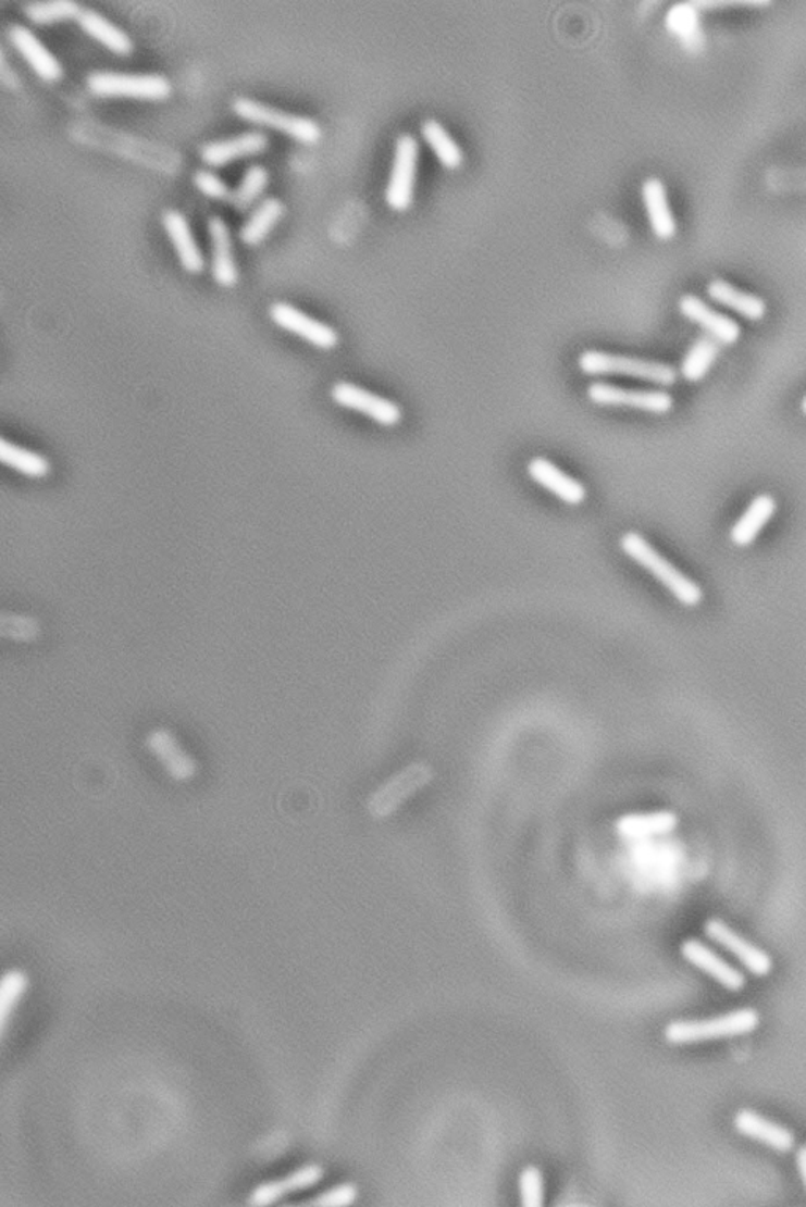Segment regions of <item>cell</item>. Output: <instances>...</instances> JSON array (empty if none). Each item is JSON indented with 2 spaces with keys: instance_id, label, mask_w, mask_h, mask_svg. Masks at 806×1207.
Returning a JSON list of instances; mask_svg holds the SVG:
<instances>
[{
  "instance_id": "obj_6",
  "label": "cell",
  "mask_w": 806,
  "mask_h": 1207,
  "mask_svg": "<svg viewBox=\"0 0 806 1207\" xmlns=\"http://www.w3.org/2000/svg\"><path fill=\"white\" fill-rule=\"evenodd\" d=\"M232 108L241 117L283 129V132L297 137L299 140H305V142H314L322 135V129H320L315 120L305 117V115L292 114V112L262 103V101L252 100V98L237 97L232 103Z\"/></svg>"
},
{
  "instance_id": "obj_23",
  "label": "cell",
  "mask_w": 806,
  "mask_h": 1207,
  "mask_svg": "<svg viewBox=\"0 0 806 1207\" xmlns=\"http://www.w3.org/2000/svg\"><path fill=\"white\" fill-rule=\"evenodd\" d=\"M163 223L169 237H171L175 249H177L183 266L188 271H193V273L203 270L202 251H200L199 245H197L195 235H193L191 227H189L185 214L174 209L165 210L163 213Z\"/></svg>"
},
{
  "instance_id": "obj_28",
  "label": "cell",
  "mask_w": 806,
  "mask_h": 1207,
  "mask_svg": "<svg viewBox=\"0 0 806 1207\" xmlns=\"http://www.w3.org/2000/svg\"><path fill=\"white\" fill-rule=\"evenodd\" d=\"M421 135L424 137L425 142L431 146L439 163L445 165V167L456 169L463 163L462 149H460L459 144L456 142V139L449 135L448 129H446L438 120H424L421 125Z\"/></svg>"
},
{
  "instance_id": "obj_36",
  "label": "cell",
  "mask_w": 806,
  "mask_h": 1207,
  "mask_svg": "<svg viewBox=\"0 0 806 1207\" xmlns=\"http://www.w3.org/2000/svg\"><path fill=\"white\" fill-rule=\"evenodd\" d=\"M668 27L682 37H690L695 35L696 24H698V16H696V9L693 3H684V5H675L671 9L670 15L667 17Z\"/></svg>"
},
{
  "instance_id": "obj_40",
  "label": "cell",
  "mask_w": 806,
  "mask_h": 1207,
  "mask_svg": "<svg viewBox=\"0 0 806 1207\" xmlns=\"http://www.w3.org/2000/svg\"><path fill=\"white\" fill-rule=\"evenodd\" d=\"M802 411H804L806 416V396L804 397V400H802Z\"/></svg>"
},
{
  "instance_id": "obj_22",
  "label": "cell",
  "mask_w": 806,
  "mask_h": 1207,
  "mask_svg": "<svg viewBox=\"0 0 806 1207\" xmlns=\"http://www.w3.org/2000/svg\"><path fill=\"white\" fill-rule=\"evenodd\" d=\"M707 295L712 301L737 312L739 315L744 316L749 322H758L767 312V304L764 299L741 290V288L734 287V285L723 279L710 281L707 285Z\"/></svg>"
},
{
  "instance_id": "obj_32",
  "label": "cell",
  "mask_w": 806,
  "mask_h": 1207,
  "mask_svg": "<svg viewBox=\"0 0 806 1207\" xmlns=\"http://www.w3.org/2000/svg\"><path fill=\"white\" fill-rule=\"evenodd\" d=\"M266 182H269V171L262 164L249 165L237 189L232 192L231 202L234 203L235 209H248L265 188Z\"/></svg>"
},
{
  "instance_id": "obj_37",
  "label": "cell",
  "mask_w": 806,
  "mask_h": 1207,
  "mask_svg": "<svg viewBox=\"0 0 806 1207\" xmlns=\"http://www.w3.org/2000/svg\"><path fill=\"white\" fill-rule=\"evenodd\" d=\"M193 178H195L197 188L206 192L207 196L216 197V199H231L232 192H234L220 175L214 174L209 169H197Z\"/></svg>"
},
{
  "instance_id": "obj_9",
  "label": "cell",
  "mask_w": 806,
  "mask_h": 1207,
  "mask_svg": "<svg viewBox=\"0 0 806 1207\" xmlns=\"http://www.w3.org/2000/svg\"><path fill=\"white\" fill-rule=\"evenodd\" d=\"M431 777V769L424 763L407 767L371 795L368 801L369 812L376 819L386 818L414 792L424 787Z\"/></svg>"
},
{
  "instance_id": "obj_15",
  "label": "cell",
  "mask_w": 806,
  "mask_h": 1207,
  "mask_svg": "<svg viewBox=\"0 0 806 1207\" xmlns=\"http://www.w3.org/2000/svg\"><path fill=\"white\" fill-rule=\"evenodd\" d=\"M681 955L693 967L714 978L727 991L741 992L747 983L741 971L731 967L727 960L721 959L699 940H685L681 945Z\"/></svg>"
},
{
  "instance_id": "obj_3",
  "label": "cell",
  "mask_w": 806,
  "mask_h": 1207,
  "mask_svg": "<svg viewBox=\"0 0 806 1207\" xmlns=\"http://www.w3.org/2000/svg\"><path fill=\"white\" fill-rule=\"evenodd\" d=\"M759 1026V1013L752 1008L737 1009L706 1020H675L665 1029V1040L672 1045L703 1043L753 1033Z\"/></svg>"
},
{
  "instance_id": "obj_24",
  "label": "cell",
  "mask_w": 806,
  "mask_h": 1207,
  "mask_svg": "<svg viewBox=\"0 0 806 1207\" xmlns=\"http://www.w3.org/2000/svg\"><path fill=\"white\" fill-rule=\"evenodd\" d=\"M777 510V502L772 496L759 495L753 499L748 509L742 513L737 523L732 526L731 540L737 547H748L761 533L762 527L772 519Z\"/></svg>"
},
{
  "instance_id": "obj_16",
  "label": "cell",
  "mask_w": 806,
  "mask_h": 1207,
  "mask_svg": "<svg viewBox=\"0 0 806 1207\" xmlns=\"http://www.w3.org/2000/svg\"><path fill=\"white\" fill-rule=\"evenodd\" d=\"M528 474L545 490L553 493L556 498L569 506H580L586 499V488L582 482L568 476L550 460L536 457L528 464Z\"/></svg>"
},
{
  "instance_id": "obj_18",
  "label": "cell",
  "mask_w": 806,
  "mask_h": 1207,
  "mask_svg": "<svg viewBox=\"0 0 806 1207\" xmlns=\"http://www.w3.org/2000/svg\"><path fill=\"white\" fill-rule=\"evenodd\" d=\"M211 238V271L214 279L224 287L237 284L238 270L232 251L231 228L223 217L211 214L209 217Z\"/></svg>"
},
{
  "instance_id": "obj_1",
  "label": "cell",
  "mask_w": 806,
  "mask_h": 1207,
  "mask_svg": "<svg viewBox=\"0 0 806 1207\" xmlns=\"http://www.w3.org/2000/svg\"><path fill=\"white\" fill-rule=\"evenodd\" d=\"M619 547L632 561L647 570L658 583L664 584L684 607H698L702 604L704 597L702 587L665 559L642 534L635 531L625 533L619 540Z\"/></svg>"
},
{
  "instance_id": "obj_38",
  "label": "cell",
  "mask_w": 806,
  "mask_h": 1207,
  "mask_svg": "<svg viewBox=\"0 0 806 1207\" xmlns=\"http://www.w3.org/2000/svg\"><path fill=\"white\" fill-rule=\"evenodd\" d=\"M3 632L10 638L17 639V642H29L37 635L34 622L26 621V619H12L3 626Z\"/></svg>"
},
{
  "instance_id": "obj_11",
  "label": "cell",
  "mask_w": 806,
  "mask_h": 1207,
  "mask_svg": "<svg viewBox=\"0 0 806 1207\" xmlns=\"http://www.w3.org/2000/svg\"><path fill=\"white\" fill-rule=\"evenodd\" d=\"M704 934L707 938L720 945L721 948L737 957L742 966L755 976H767L772 971L773 963L770 956L759 949L758 946L749 943L748 940L741 937L737 932L732 931L724 921L710 918L704 924Z\"/></svg>"
},
{
  "instance_id": "obj_30",
  "label": "cell",
  "mask_w": 806,
  "mask_h": 1207,
  "mask_svg": "<svg viewBox=\"0 0 806 1207\" xmlns=\"http://www.w3.org/2000/svg\"><path fill=\"white\" fill-rule=\"evenodd\" d=\"M283 202L277 197H265L239 228V237L249 245L260 241L283 214Z\"/></svg>"
},
{
  "instance_id": "obj_19",
  "label": "cell",
  "mask_w": 806,
  "mask_h": 1207,
  "mask_svg": "<svg viewBox=\"0 0 806 1207\" xmlns=\"http://www.w3.org/2000/svg\"><path fill=\"white\" fill-rule=\"evenodd\" d=\"M10 40L20 49L21 54L34 66L35 72L45 79H55L62 75L63 69L55 55L49 51L40 38L23 24H12L9 29Z\"/></svg>"
},
{
  "instance_id": "obj_4",
  "label": "cell",
  "mask_w": 806,
  "mask_h": 1207,
  "mask_svg": "<svg viewBox=\"0 0 806 1207\" xmlns=\"http://www.w3.org/2000/svg\"><path fill=\"white\" fill-rule=\"evenodd\" d=\"M419 140L410 133H402L396 140L393 169L386 186V203L393 210L404 211L413 202L417 182Z\"/></svg>"
},
{
  "instance_id": "obj_34",
  "label": "cell",
  "mask_w": 806,
  "mask_h": 1207,
  "mask_svg": "<svg viewBox=\"0 0 806 1207\" xmlns=\"http://www.w3.org/2000/svg\"><path fill=\"white\" fill-rule=\"evenodd\" d=\"M520 1205L523 1207L544 1206V1177L534 1165L524 1168L519 1178Z\"/></svg>"
},
{
  "instance_id": "obj_39",
  "label": "cell",
  "mask_w": 806,
  "mask_h": 1207,
  "mask_svg": "<svg viewBox=\"0 0 806 1207\" xmlns=\"http://www.w3.org/2000/svg\"><path fill=\"white\" fill-rule=\"evenodd\" d=\"M795 1164H797L798 1173H801L802 1181L806 1189V1145L795 1150Z\"/></svg>"
},
{
  "instance_id": "obj_27",
  "label": "cell",
  "mask_w": 806,
  "mask_h": 1207,
  "mask_svg": "<svg viewBox=\"0 0 806 1207\" xmlns=\"http://www.w3.org/2000/svg\"><path fill=\"white\" fill-rule=\"evenodd\" d=\"M77 21H79L80 27H83L84 30L89 32L97 40L114 49V51H132L133 41L129 35L126 34L125 30L120 29L119 26H115L108 17L98 13L97 10L83 9V12L77 16Z\"/></svg>"
},
{
  "instance_id": "obj_5",
  "label": "cell",
  "mask_w": 806,
  "mask_h": 1207,
  "mask_svg": "<svg viewBox=\"0 0 806 1207\" xmlns=\"http://www.w3.org/2000/svg\"><path fill=\"white\" fill-rule=\"evenodd\" d=\"M87 86L98 95H133V97L163 98L171 91L168 77L158 73H125L112 70H94L87 75Z\"/></svg>"
},
{
  "instance_id": "obj_31",
  "label": "cell",
  "mask_w": 806,
  "mask_h": 1207,
  "mask_svg": "<svg viewBox=\"0 0 806 1207\" xmlns=\"http://www.w3.org/2000/svg\"><path fill=\"white\" fill-rule=\"evenodd\" d=\"M27 987H29V978L24 971L10 970L3 974L2 983H0V1030H2V1036H5L10 1019H12L17 1005L26 994Z\"/></svg>"
},
{
  "instance_id": "obj_26",
  "label": "cell",
  "mask_w": 806,
  "mask_h": 1207,
  "mask_svg": "<svg viewBox=\"0 0 806 1207\" xmlns=\"http://www.w3.org/2000/svg\"><path fill=\"white\" fill-rule=\"evenodd\" d=\"M0 460L5 466L12 468L23 476L30 478H45L51 473V463L41 453L2 439L0 441Z\"/></svg>"
},
{
  "instance_id": "obj_21",
  "label": "cell",
  "mask_w": 806,
  "mask_h": 1207,
  "mask_svg": "<svg viewBox=\"0 0 806 1207\" xmlns=\"http://www.w3.org/2000/svg\"><path fill=\"white\" fill-rule=\"evenodd\" d=\"M642 195L650 228H653L656 237L660 239L674 237L675 232H678V224H675L674 216H672L664 182L657 177L644 179Z\"/></svg>"
},
{
  "instance_id": "obj_33",
  "label": "cell",
  "mask_w": 806,
  "mask_h": 1207,
  "mask_svg": "<svg viewBox=\"0 0 806 1207\" xmlns=\"http://www.w3.org/2000/svg\"><path fill=\"white\" fill-rule=\"evenodd\" d=\"M24 12L37 23H49L62 17H77L83 12V7L75 0H46V2L27 3Z\"/></svg>"
},
{
  "instance_id": "obj_29",
  "label": "cell",
  "mask_w": 806,
  "mask_h": 1207,
  "mask_svg": "<svg viewBox=\"0 0 806 1207\" xmlns=\"http://www.w3.org/2000/svg\"><path fill=\"white\" fill-rule=\"evenodd\" d=\"M720 354V344L710 336H702L689 348L682 359L681 375L690 383L702 382Z\"/></svg>"
},
{
  "instance_id": "obj_10",
  "label": "cell",
  "mask_w": 806,
  "mask_h": 1207,
  "mask_svg": "<svg viewBox=\"0 0 806 1207\" xmlns=\"http://www.w3.org/2000/svg\"><path fill=\"white\" fill-rule=\"evenodd\" d=\"M270 315L277 326L297 334V336L308 340L309 344L315 345L317 348L333 350L339 344V334L336 333V329L331 328L330 325L320 322L314 316L299 311L298 308L288 304V302H273L270 308Z\"/></svg>"
},
{
  "instance_id": "obj_12",
  "label": "cell",
  "mask_w": 806,
  "mask_h": 1207,
  "mask_svg": "<svg viewBox=\"0 0 806 1207\" xmlns=\"http://www.w3.org/2000/svg\"><path fill=\"white\" fill-rule=\"evenodd\" d=\"M147 749L163 766L172 780L186 783L197 775L196 760L179 746L177 738L168 730H153L146 737Z\"/></svg>"
},
{
  "instance_id": "obj_20",
  "label": "cell",
  "mask_w": 806,
  "mask_h": 1207,
  "mask_svg": "<svg viewBox=\"0 0 806 1207\" xmlns=\"http://www.w3.org/2000/svg\"><path fill=\"white\" fill-rule=\"evenodd\" d=\"M269 146V136L259 129H251V132L239 133L237 136L225 137V139L210 140L206 146L200 149V157L207 163L214 165H223L234 158L241 157V154L257 153Z\"/></svg>"
},
{
  "instance_id": "obj_17",
  "label": "cell",
  "mask_w": 806,
  "mask_h": 1207,
  "mask_svg": "<svg viewBox=\"0 0 806 1207\" xmlns=\"http://www.w3.org/2000/svg\"><path fill=\"white\" fill-rule=\"evenodd\" d=\"M735 1131L748 1138L761 1142L778 1153H791L795 1146V1136L790 1129L783 1128L770 1119L761 1117L756 1111L739 1110L734 1117Z\"/></svg>"
},
{
  "instance_id": "obj_35",
  "label": "cell",
  "mask_w": 806,
  "mask_h": 1207,
  "mask_svg": "<svg viewBox=\"0 0 806 1207\" xmlns=\"http://www.w3.org/2000/svg\"><path fill=\"white\" fill-rule=\"evenodd\" d=\"M358 1198V1189L354 1184H340L330 1191L320 1193L308 1206L315 1207H348Z\"/></svg>"
},
{
  "instance_id": "obj_7",
  "label": "cell",
  "mask_w": 806,
  "mask_h": 1207,
  "mask_svg": "<svg viewBox=\"0 0 806 1207\" xmlns=\"http://www.w3.org/2000/svg\"><path fill=\"white\" fill-rule=\"evenodd\" d=\"M587 399L600 407H629L654 414H667L674 399L667 390L624 389L610 383L594 382L587 386Z\"/></svg>"
},
{
  "instance_id": "obj_25",
  "label": "cell",
  "mask_w": 806,
  "mask_h": 1207,
  "mask_svg": "<svg viewBox=\"0 0 806 1207\" xmlns=\"http://www.w3.org/2000/svg\"><path fill=\"white\" fill-rule=\"evenodd\" d=\"M679 819L674 812L657 811L646 814H625L616 822V832L625 839H643V837L667 835L678 826Z\"/></svg>"
},
{
  "instance_id": "obj_14",
  "label": "cell",
  "mask_w": 806,
  "mask_h": 1207,
  "mask_svg": "<svg viewBox=\"0 0 806 1207\" xmlns=\"http://www.w3.org/2000/svg\"><path fill=\"white\" fill-rule=\"evenodd\" d=\"M679 311L690 322L702 326L707 336L712 337L720 345H732L741 339L742 329L737 322L724 313L714 311L695 295H685L679 299Z\"/></svg>"
},
{
  "instance_id": "obj_13",
  "label": "cell",
  "mask_w": 806,
  "mask_h": 1207,
  "mask_svg": "<svg viewBox=\"0 0 806 1207\" xmlns=\"http://www.w3.org/2000/svg\"><path fill=\"white\" fill-rule=\"evenodd\" d=\"M325 1177V1170L320 1165L309 1164L298 1170L292 1171L290 1174L276 1181L263 1182L257 1185L255 1191L249 1195L248 1205L255 1207H265L281 1202L284 1196L290 1193L309 1191L315 1187L320 1181Z\"/></svg>"
},
{
  "instance_id": "obj_2",
  "label": "cell",
  "mask_w": 806,
  "mask_h": 1207,
  "mask_svg": "<svg viewBox=\"0 0 806 1207\" xmlns=\"http://www.w3.org/2000/svg\"><path fill=\"white\" fill-rule=\"evenodd\" d=\"M580 371L587 376L622 375L643 379L661 388H670L678 382V372L665 362L649 359L624 357L607 351L587 350L579 358Z\"/></svg>"
},
{
  "instance_id": "obj_8",
  "label": "cell",
  "mask_w": 806,
  "mask_h": 1207,
  "mask_svg": "<svg viewBox=\"0 0 806 1207\" xmlns=\"http://www.w3.org/2000/svg\"><path fill=\"white\" fill-rule=\"evenodd\" d=\"M331 399L339 407L358 411L371 418L383 427H394L402 421V410L397 403L390 402L385 397L376 396L371 390L359 388L354 383L337 382L331 388Z\"/></svg>"
}]
</instances>
